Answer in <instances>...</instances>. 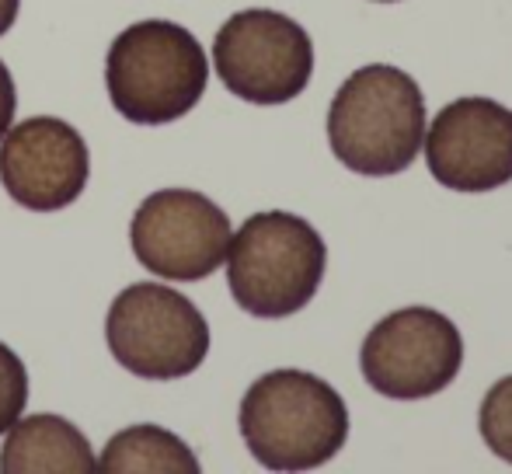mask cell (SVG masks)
Segmentation results:
<instances>
[{
    "label": "cell",
    "mask_w": 512,
    "mask_h": 474,
    "mask_svg": "<svg viewBox=\"0 0 512 474\" xmlns=\"http://www.w3.org/2000/svg\"><path fill=\"white\" fill-rule=\"evenodd\" d=\"M237 426L262 468L310 471L345 447L349 408L342 394L314 373L272 370L248 387Z\"/></svg>",
    "instance_id": "1"
},
{
    "label": "cell",
    "mask_w": 512,
    "mask_h": 474,
    "mask_svg": "<svg viewBox=\"0 0 512 474\" xmlns=\"http://www.w3.org/2000/svg\"><path fill=\"white\" fill-rule=\"evenodd\" d=\"M425 140V95L405 70L370 63L335 91L328 143L349 171L391 178L411 168Z\"/></svg>",
    "instance_id": "2"
},
{
    "label": "cell",
    "mask_w": 512,
    "mask_h": 474,
    "mask_svg": "<svg viewBox=\"0 0 512 474\" xmlns=\"http://www.w3.org/2000/svg\"><path fill=\"white\" fill-rule=\"evenodd\" d=\"M105 84L115 112L136 126L189 116L206 95L209 63L199 39L175 21H136L112 42Z\"/></svg>",
    "instance_id": "3"
},
{
    "label": "cell",
    "mask_w": 512,
    "mask_h": 474,
    "mask_svg": "<svg viewBox=\"0 0 512 474\" xmlns=\"http://www.w3.org/2000/svg\"><path fill=\"white\" fill-rule=\"evenodd\" d=\"M227 286L251 318H290L321 290L328 248L297 213L269 210L244 220L230 234Z\"/></svg>",
    "instance_id": "4"
},
{
    "label": "cell",
    "mask_w": 512,
    "mask_h": 474,
    "mask_svg": "<svg viewBox=\"0 0 512 474\" xmlns=\"http://www.w3.org/2000/svg\"><path fill=\"white\" fill-rule=\"evenodd\" d=\"M105 339L115 363L143 380L189 377L209 353V325L185 293L133 283L112 300Z\"/></svg>",
    "instance_id": "5"
},
{
    "label": "cell",
    "mask_w": 512,
    "mask_h": 474,
    "mask_svg": "<svg viewBox=\"0 0 512 474\" xmlns=\"http://www.w3.org/2000/svg\"><path fill=\"white\" fill-rule=\"evenodd\" d=\"M213 67L223 88L251 105H286L314 74V42L293 18L265 7L237 11L213 39Z\"/></svg>",
    "instance_id": "6"
},
{
    "label": "cell",
    "mask_w": 512,
    "mask_h": 474,
    "mask_svg": "<svg viewBox=\"0 0 512 474\" xmlns=\"http://www.w3.org/2000/svg\"><path fill=\"white\" fill-rule=\"evenodd\" d=\"M366 384L391 401H422L446 391L464 366V339L446 314L405 307L370 328L359 353Z\"/></svg>",
    "instance_id": "7"
},
{
    "label": "cell",
    "mask_w": 512,
    "mask_h": 474,
    "mask_svg": "<svg viewBox=\"0 0 512 474\" xmlns=\"http://www.w3.org/2000/svg\"><path fill=\"white\" fill-rule=\"evenodd\" d=\"M230 217L203 192L161 189L133 213V255L154 276L196 283L213 276L230 248Z\"/></svg>",
    "instance_id": "8"
},
{
    "label": "cell",
    "mask_w": 512,
    "mask_h": 474,
    "mask_svg": "<svg viewBox=\"0 0 512 474\" xmlns=\"http://www.w3.org/2000/svg\"><path fill=\"white\" fill-rule=\"evenodd\" d=\"M425 161L453 192H492L512 182V109L492 98H457L425 133Z\"/></svg>",
    "instance_id": "9"
},
{
    "label": "cell",
    "mask_w": 512,
    "mask_h": 474,
    "mask_svg": "<svg viewBox=\"0 0 512 474\" xmlns=\"http://www.w3.org/2000/svg\"><path fill=\"white\" fill-rule=\"evenodd\" d=\"M88 175V143L63 119L35 116L0 140V185L25 210L53 213L77 203Z\"/></svg>",
    "instance_id": "10"
},
{
    "label": "cell",
    "mask_w": 512,
    "mask_h": 474,
    "mask_svg": "<svg viewBox=\"0 0 512 474\" xmlns=\"http://www.w3.org/2000/svg\"><path fill=\"white\" fill-rule=\"evenodd\" d=\"M95 464L88 436L49 412L14 422L0 450V474H88Z\"/></svg>",
    "instance_id": "11"
},
{
    "label": "cell",
    "mask_w": 512,
    "mask_h": 474,
    "mask_svg": "<svg viewBox=\"0 0 512 474\" xmlns=\"http://www.w3.org/2000/svg\"><path fill=\"white\" fill-rule=\"evenodd\" d=\"M95 468L105 474H199V461L168 429L129 426L108 440Z\"/></svg>",
    "instance_id": "12"
},
{
    "label": "cell",
    "mask_w": 512,
    "mask_h": 474,
    "mask_svg": "<svg viewBox=\"0 0 512 474\" xmlns=\"http://www.w3.org/2000/svg\"><path fill=\"white\" fill-rule=\"evenodd\" d=\"M478 429L481 440L488 443L495 457H502L512 464V373L502 380H495L492 391L485 394L478 412Z\"/></svg>",
    "instance_id": "13"
},
{
    "label": "cell",
    "mask_w": 512,
    "mask_h": 474,
    "mask_svg": "<svg viewBox=\"0 0 512 474\" xmlns=\"http://www.w3.org/2000/svg\"><path fill=\"white\" fill-rule=\"evenodd\" d=\"M28 401V373L14 349L0 342V436L21 419Z\"/></svg>",
    "instance_id": "14"
},
{
    "label": "cell",
    "mask_w": 512,
    "mask_h": 474,
    "mask_svg": "<svg viewBox=\"0 0 512 474\" xmlns=\"http://www.w3.org/2000/svg\"><path fill=\"white\" fill-rule=\"evenodd\" d=\"M14 109H18V95H14V81H11V70L0 63V140L4 133L11 129L14 122Z\"/></svg>",
    "instance_id": "15"
},
{
    "label": "cell",
    "mask_w": 512,
    "mask_h": 474,
    "mask_svg": "<svg viewBox=\"0 0 512 474\" xmlns=\"http://www.w3.org/2000/svg\"><path fill=\"white\" fill-rule=\"evenodd\" d=\"M18 7H21V0H0V35L11 32L14 18H18Z\"/></svg>",
    "instance_id": "16"
},
{
    "label": "cell",
    "mask_w": 512,
    "mask_h": 474,
    "mask_svg": "<svg viewBox=\"0 0 512 474\" xmlns=\"http://www.w3.org/2000/svg\"><path fill=\"white\" fill-rule=\"evenodd\" d=\"M377 4H394V0H377Z\"/></svg>",
    "instance_id": "17"
}]
</instances>
